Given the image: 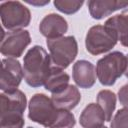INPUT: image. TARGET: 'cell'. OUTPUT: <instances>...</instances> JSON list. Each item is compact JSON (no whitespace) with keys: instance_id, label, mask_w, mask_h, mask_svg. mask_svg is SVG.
Masks as SVG:
<instances>
[{"instance_id":"1","label":"cell","mask_w":128,"mask_h":128,"mask_svg":"<svg viewBox=\"0 0 128 128\" xmlns=\"http://www.w3.org/2000/svg\"><path fill=\"white\" fill-rule=\"evenodd\" d=\"M22 67L25 82L29 86L33 88L44 86L52 68L51 57L42 46L34 45L25 54Z\"/></svg>"},{"instance_id":"2","label":"cell","mask_w":128,"mask_h":128,"mask_svg":"<svg viewBox=\"0 0 128 128\" xmlns=\"http://www.w3.org/2000/svg\"><path fill=\"white\" fill-rule=\"evenodd\" d=\"M1 100V118L0 127L5 126H24L23 114L27 106L26 95L19 89L8 92H2Z\"/></svg>"},{"instance_id":"3","label":"cell","mask_w":128,"mask_h":128,"mask_svg":"<svg viewBox=\"0 0 128 128\" xmlns=\"http://www.w3.org/2000/svg\"><path fill=\"white\" fill-rule=\"evenodd\" d=\"M127 57L120 51H113L97 61L96 76L104 86H112L126 70Z\"/></svg>"},{"instance_id":"4","label":"cell","mask_w":128,"mask_h":128,"mask_svg":"<svg viewBox=\"0 0 128 128\" xmlns=\"http://www.w3.org/2000/svg\"><path fill=\"white\" fill-rule=\"evenodd\" d=\"M52 64L55 67L66 69L78 54V43L74 36H63L46 41Z\"/></svg>"},{"instance_id":"5","label":"cell","mask_w":128,"mask_h":128,"mask_svg":"<svg viewBox=\"0 0 128 128\" xmlns=\"http://www.w3.org/2000/svg\"><path fill=\"white\" fill-rule=\"evenodd\" d=\"M0 17L3 28L8 31L22 30L31 21L30 10L20 1H5L0 4Z\"/></svg>"},{"instance_id":"6","label":"cell","mask_w":128,"mask_h":128,"mask_svg":"<svg viewBox=\"0 0 128 128\" xmlns=\"http://www.w3.org/2000/svg\"><path fill=\"white\" fill-rule=\"evenodd\" d=\"M118 42L115 32L106 25L92 26L85 37L86 50L92 55H100L110 51Z\"/></svg>"},{"instance_id":"7","label":"cell","mask_w":128,"mask_h":128,"mask_svg":"<svg viewBox=\"0 0 128 128\" xmlns=\"http://www.w3.org/2000/svg\"><path fill=\"white\" fill-rule=\"evenodd\" d=\"M58 110L51 98L43 93L34 94L28 103V117L35 123L49 128L55 120Z\"/></svg>"},{"instance_id":"8","label":"cell","mask_w":128,"mask_h":128,"mask_svg":"<svg viewBox=\"0 0 128 128\" xmlns=\"http://www.w3.org/2000/svg\"><path fill=\"white\" fill-rule=\"evenodd\" d=\"M31 43V36L27 30L4 32L0 45V52L7 58H19Z\"/></svg>"},{"instance_id":"9","label":"cell","mask_w":128,"mask_h":128,"mask_svg":"<svg viewBox=\"0 0 128 128\" xmlns=\"http://www.w3.org/2000/svg\"><path fill=\"white\" fill-rule=\"evenodd\" d=\"M2 69L0 78V89L2 92L12 91L18 88L20 85L23 74V67L20 62L15 58L2 59Z\"/></svg>"},{"instance_id":"10","label":"cell","mask_w":128,"mask_h":128,"mask_svg":"<svg viewBox=\"0 0 128 128\" xmlns=\"http://www.w3.org/2000/svg\"><path fill=\"white\" fill-rule=\"evenodd\" d=\"M39 31L47 38V40L60 38L68 31V23L61 15L50 13L41 20L39 24Z\"/></svg>"},{"instance_id":"11","label":"cell","mask_w":128,"mask_h":128,"mask_svg":"<svg viewBox=\"0 0 128 128\" xmlns=\"http://www.w3.org/2000/svg\"><path fill=\"white\" fill-rule=\"evenodd\" d=\"M72 77L78 87L89 89L96 82V68L90 61L78 60L73 64Z\"/></svg>"},{"instance_id":"12","label":"cell","mask_w":128,"mask_h":128,"mask_svg":"<svg viewBox=\"0 0 128 128\" xmlns=\"http://www.w3.org/2000/svg\"><path fill=\"white\" fill-rule=\"evenodd\" d=\"M87 6L91 17L101 20L117 10L126 8L128 0H90L87 2Z\"/></svg>"},{"instance_id":"13","label":"cell","mask_w":128,"mask_h":128,"mask_svg":"<svg viewBox=\"0 0 128 128\" xmlns=\"http://www.w3.org/2000/svg\"><path fill=\"white\" fill-rule=\"evenodd\" d=\"M105 121L104 111L96 103L88 104L79 117V123L83 128H102Z\"/></svg>"},{"instance_id":"14","label":"cell","mask_w":128,"mask_h":128,"mask_svg":"<svg viewBox=\"0 0 128 128\" xmlns=\"http://www.w3.org/2000/svg\"><path fill=\"white\" fill-rule=\"evenodd\" d=\"M51 100L57 109L72 110L81 100V94L75 85H70L60 93L52 94Z\"/></svg>"},{"instance_id":"15","label":"cell","mask_w":128,"mask_h":128,"mask_svg":"<svg viewBox=\"0 0 128 128\" xmlns=\"http://www.w3.org/2000/svg\"><path fill=\"white\" fill-rule=\"evenodd\" d=\"M104 25L110 27L115 32L121 45L128 47V9L123 10L120 14H116L108 18Z\"/></svg>"},{"instance_id":"16","label":"cell","mask_w":128,"mask_h":128,"mask_svg":"<svg viewBox=\"0 0 128 128\" xmlns=\"http://www.w3.org/2000/svg\"><path fill=\"white\" fill-rule=\"evenodd\" d=\"M70 76L63 69L52 66L51 71L45 81L44 87L51 94H57L65 90L69 86Z\"/></svg>"},{"instance_id":"17","label":"cell","mask_w":128,"mask_h":128,"mask_svg":"<svg viewBox=\"0 0 128 128\" xmlns=\"http://www.w3.org/2000/svg\"><path fill=\"white\" fill-rule=\"evenodd\" d=\"M97 104L102 108L104 111L106 121L112 120V115L116 108V95L114 92L110 90H100L96 97Z\"/></svg>"},{"instance_id":"18","label":"cell","mask_w":128,"mask_h":128,"mask_svg":"<svg viewBox=\"0 0 128 128\" xmlns=\"http://www.w3.org/2000/svg\"><path fill=\"white\" fill-rule=\"evenodd\" d=\"M76 124L75 116L69 110L59 109L57 116L49 128H74Z\"/></svg>"},{"instance_id":"19","label":"cell","mask_w":128,"mask_h":128,"mask_svg":"<svg viewBox=\"0 0 128 128\" xmlns=\"http://www.w3.org/2000/svg\"><path fill=\"white\" fill-rule=\"evenodd\" d=\"M56 9L64 14H74L77 11L80 10L82 5L84 4V1H78V0H55L53 2Z\"/></svg>"},{"instance_id":"20","label":"cell","mask_w":128,"mask_h":128,"mask_svg":"<svg viewBox=\"0 0 128 128\" xmlns=\"http://www.w3.org/2000/svg\"><path fill=\"white\" fill-rule=\"evenodd\" d=\"M110 128H128V108L119 109L112 118Z\"/></svg>"},{"instance_id":"21","label":"cell","mask_w":128,"mask_h":128,"mask_svg":"<svg viewBox=\"0 0 128 128\" xmlns=\"http://www.w3.org/2000/svg\"><path fill=\"white\" fill-rule=\"evenodd\" d=\"M118 99L122 106L128 108V83L118 90Z\"/></svg>"},{"instance_id":"22","label":"cell","mask_w":128,"mask_h":128,"mask_svg":"<svg viewBox=\"0 0 128 128\" xmlns=\"http://www.w3.org/2000/svg\"><path fill=\"white\" fill-rule=\"evenodd\" d=\"M26 3L30 4V5H33V6H44L46 4H49V0H44V1H41V0H25Z\"/></svg>"},{"instance_id":"23","label":"cell","mask_w":128,"mask_h":128,"mask_svg":"<svg viewBox=\"0 0 128 128\" xmlns=\"http://www.w3.org/2000/svg\"><path fill=\"white\" fill-rule=\"evenodd\" d=\"M126 57H127V66H126V70H125L124 75H125V77H126V78H128V54L126 55Z\"/></svg>"},{"instance_id":"24","label":"cell","mask_w":128,"mask_h":128,"mask_svg":"<svg viewBox=\"0 0 128 128\" xmlns=\"http://www.w3.org/2000/svg\"><path fill=\"white\" fill-rule=\"evenodd\" d=\"M0 128H23V127H18V126H8V127H0Z\"/></svg>"},{"instance_id":"25","label":"cell","mask_w":128,"mask_h":128,"mask_svg":"<svg viewBox=\"0 0 128 128\" xmlns=\"http://www.w3.org/2000/svg\"><path fill=\"white\" fill-rule=\"evenodd\" d=\"M102 128H107V127H106V126H103V127H102Z\"/></svg>"},{"instance_id":"26","label":"cell","mask_w":128,"mask_h":128,"mask_svg":"<svg viewBox=\"0 0 128 128\" xmlns=\"http://www.w3.org/2000/svg\"><path fill=\"white\" fill-rule=\"evenodd\" d=\"M27 128H34V127H27Z\"/></svg>"}]
</instances>
